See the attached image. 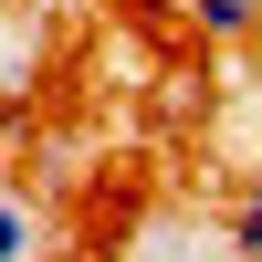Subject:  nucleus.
I'll return each mask as SVG.
<instances>
[{"instance_id":"f03ea898","label":"nucleus","mask_w":262,"mask_h":262,"mask_svg":"<svg viewBox=\"0 0 262 262\" xmlns=\"http://www.w3.org/2000/svg\"><path fill=\"white\" fill-rule=\"evenodd\" d=\"M179 21L200 42H252L262 32V0H179Z\"/></svg>"},{"instance_id":"20e7f679","label":"nucleus","mask_w":262,"mask_h":262,"mask_svg":"<svg viewBox=\"0 0 262 262\" xmlns=\"http://www.w3.org/2000/svg\"><path fill=\"white\" fill-rule=\"evenodd\" d=\"M0 105H11V95H0Z\"/></svg>"},{"instance_id":"7ed1b4c3","label":"nucleus","mask_w":262,"mask_h":262,"mask_svg":"<svg viewBox=\"0 0 262 262\" xmlns=\"http://www.w3.org/2000/svg\"><path fill=\"white\" fill-rule=\"evenodd\" d=\"M231 252H242V262H262V179L242 189V210H231Z\"/></svg>"},{"instance_id":"f257e3e1","label":"nucleus","mask_w":262,"mask_h":262,"mask_svg":"<svg viewBox=\"0 0 262 262\" xmlns=\"http://www.w3.org/2000/svg\"><path fill=\"white\" fill-rule=\"evenodd\" d=\"M0 262H53V210L0 179Z\"/></svg>"}]
</instances>
